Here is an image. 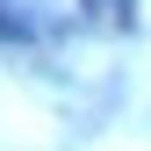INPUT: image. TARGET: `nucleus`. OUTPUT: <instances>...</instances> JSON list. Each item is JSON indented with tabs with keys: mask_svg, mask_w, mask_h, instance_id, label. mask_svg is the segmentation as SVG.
I'll use <instances>...</instances> for the list:
<instances>
[{
	"mask_svg": "<svg viewBox=\"0 0 151 151\" xmlns=\"http://www.w3.org/2000/svg\"><path fill=\"white\" fill-rule=\"evenodd\" d=\"M79 7L93 22H108V29H129V0H79Z\"/></svg>",
	"mask_w": 151,
	"mask_h": 151,
	"instance_id": "nucleus-1",
	"label": "nucleus"
}]
</instances>
